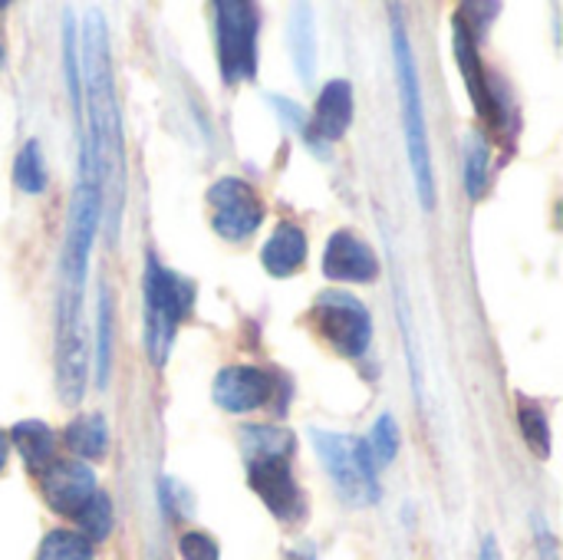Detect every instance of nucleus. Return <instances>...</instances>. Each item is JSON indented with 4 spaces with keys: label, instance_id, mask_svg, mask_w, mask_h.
Here are the masks:
<instances>
[{
    "label": "nucleus",
    "instance_id": "19",
    "mask_svg": "<svg viewBox=\"0 0 563 560\" xmlns=\"http://www.w3.org/2000/svg\"><path fill=\"white\" fill-rule=\"evenodd\" d=\"M13 182H16V188L26 191V195L46 191V165H43V152H40V142H36V139H30V142L20 149V155H16V162H13Z\"/></svg>",
    "mask_w": 563,
    "mask_h": 560
},
{
    "label": "nucleus",
    "instance_id": "30",
    "mask_svg": "<svg viewBox=\"0 0 563 560\" xmlns=\"http://www.w3.org/2000/svg\"><path fill=\"white\" fill-rule=\"evenodd\" d=\"M7 452H10V439H7V432H0V472L7 465Z\"/></svg>",
    "mask_w": 563,
    "mask_h": 560
},
{
    "label": "nucleus",
    "instance_id": "5",
    "mask_svg": "<svg viewBox=\"0 0 563 560\" xmlns=\"http://www.w3.org/2000/svg\"><path fill=\"white\" fill-rule=\"evenodd\" d=\"M218 13V63L224 83L254 79L257 73V7L244 0H221Z\"/></svg>",
    "mask_w": 563,
    "mask_h": 560
},
{
    "label": "nucleus",
    "instance_id": "28",
    "mask_svg": "<svg viewBox=\"0 0 563 560\" xmlns=\"http://www.w3.org/2000/svg\"><path fill=\"white\" fill-rule=\"evenodd\" d=\"M178 551H181L185 560H218V545L208 535H201V531H188L181 538Z\"/></svg>",
    "mask_w": 563,
    "mask_h": 560
},
{
    "label": "nucleus",
    "instance_id": "17",
    "mask_svg": "<svg viewBox=\"0 0 563 560\" xmlns=\"http://www.w3.org/2000/svg\"><path fill=\"white\" fill-rule=\"evenodd\" d=\"M63 442L69 446V452H76L86 462H96L106 455L109 449V429L102 416H79L76 422H69V429L63 432Z\"/></svg>",
    "mask_w": 563,
    "mask_h": 560
},
{
    "label": "nucleus",
    "instance_id": "12",
    "mask_svg": "<svg viewBox=\"0 0 563 560\" xmlns=\"http://www.w3.org/2000/svg\"><path fill=\"white\" fill-rule=\"evenodd\" d=\"M274 396V380L257 366H228L214 376V403L224 413L244 416Z\"/></svg>",
    "mask_w": 563,
    "mask_h": 560
},
{
    "label": "nucleus",
    "instance_id": "32",
    "mask_svg": "<svg viewBox=\"0 0 563 560\" xmlns=\"http://www.w3.org/2000/svg\"><path fill=\"white\" fill-rule=\"evenodd\" d=\"M303 560H313V558H310V554H307V558H303Z\"/></svg>",
    "mask_w": 563,
    "mask_h": 560
},
{
    "label": "nucleus",
    "instance_id": "10",
    "mask_svg": "<svg viewBox=\"0 0 563 560\" xmlns=\"http://www.w3.org/2000/svg\"><path fill=\"white\" fill-rule=\"evenodd\" d=\"M455 59H459V69L465 76V86H468V96L475 102V112L492 122V125H505V116H501V96L492 89L488 83V73L478 59V50H475V33L468 30V23L455 13Z\"/></svg>",
    "mask_w": 563,
    "mask_h": 560
},
{
    "label": "nucleus",
    "instance_id": "9",
    "mask_svg": "<svg viewBox=\"0 0 563 560\" xmlns=\"http://www.w3.org/2000/svg\"><path fill=\"white\" fill-rule=\"evenodd\" d=\"M40 488L46 505L56 515H79L86 508V502L96 495V475L86 462H73V459H53L43 472H40Z\"/></svg>",
    "mask_w": 563,
    "mask_h": 560
},
{
    "label": "nucleus",
    "instance_id": "16",
    "mask_svg": "<svg viewBox=\"0 0 563 560\" xmlns=\"http://www.w3.org/2000/svg\"><path fill=\"white\" fill-rule=\"evenodd\" d=\"M287 40H290V56H294L297 76H300L303 83H310V79H313V69H317V33H313L310 7H297V10H294Z\"/></svg>",
    "mask_w": 563,
    "mask_h": 560
},
{
    "label": "nucleus",
    "instance_id": "22",
    "mask_svg": "<svg viewBox=\"0 0 563 560\" xmlns=\"http://www.w3.org/2000/svg\"><path fill=\"white\" fill-rule=\"evenodd\" d=\"M36 560H92V545L76 531H49L40 545Z\"/></svg>",
    "mask_w": 563,
    "mask_h": 560
},
{
    "label": "nucleus",
    "instance_id": "21",
    "mask_svg": "<svg viewBox=\"0 0 563 560\" xmlns=\"http://www.w3.org/2000/svg\"><path fill=\"white\" fill-rule=\"evenodd\" d=\"M518 426H521V436L531 446V452L548 459L551 455V422H548L544 409L534 403H521L518 406Z\"/></svg>",
    "mask_w": 563,
    "mask_h": 560
},
{
    "label": "nucleus",
    "instance_id": "8",
    "mask_svg": "<svg viewBox=\"0 0 563 560\" xmlns=\"http://www.w3.org/2000/svg\"><path fill=\"white\" fill-rule=\"evenodd\" d=\"M247 482L274 518L297 521L303 515L300 485L294 482L287 459H247Z\"/></svg>",
    "mask_w": 563,
    "mask_h": 560
},
{
    "label": "nucleus",
    "instance_id": "26",
    "mask_svg": "<svg viewBox=\"0 0 563 560\" xmlns=\"http://www.w3.org/2000/svg\"><path fill=\"white\" fill-rule=\"evenodd\" d=\"M271 106L280 112V119L294 129V132H300V135H307L310 139V145L320 152V145H317V139L310 135V116H307V109L303 106H297V102H290V99H284V96H271Z\"/></svg>",
    "mask_w": 563,
    "mask_h": 560
},
{
    "label": "nucleus",
    "instance_id": "4",
    "mask_svg": "<svg viewBox=\"0 0 563 560\" xmlns=\"http://www.w3.org/2000/svg\"><path fill=\"white\" fill-rule=\"evenodd\" d=\"M313 449L323 462V469L330 472L336 492L343 502L363 508L379 502V482H376V462L369 455V446L340 432H323V429H310Z\"/></svg>",
    "mask_w": 563,
    "mask_h": 560
},
{
    "label": "nucleus",
    "instance_id": "3",
    "mask_svg": "<svg viewBox=\"0 0 563 560\" xmlns=\"http://www.w3.org/2000/svg\"><path fill=\"white\" fill-rule=\"evenodd\" d=\"M145 347L155 366H165L178 323L195 307V284L162 267L155 257L145 261Z\"/></svg>",
    "mask_w": 563,
    "mask_h": 560
},
{
    "label": "nucleus",
    "instance_id": "18",
    "mask_svg": "<svg viewBox=\"0 0 563 560\" xmlns=\"http://www.w3.org/2000/svg\"><path fill=\"white\" fill-rule=\"evenodd\" d=\"M241 442L247 459H290L294 452V436L274 426H247L241 432Z\"/></svg>",
    "mask_w": 563,
    "mask_h": 560
},
{
    "label": "nucleus",
    "instance_id": "6",
    "mask_svg": "<svg viewBox=\"0 0 563 560\" xmlns=\"http://www.w3.org/2000/svg\"><path fill=\"white\" fill-rule=\"evenodd\" d=\"M313 317H317V330L323 333V340L333 343L336 353L356 360L369 350L373 343V317L363 307V300H356L346 290H327L317 297L313 304Z\"/></svg>",
    "mask_w": 563,
    "mask_h": 560
},
{
    "label": "nucleus",
    "instance_id": "20",
    "mask_svg": "<svg viewBox=\"0 0 563 560\" xmlns=\"http://www.w3.org/2000/svg\"><path fill=\"white\" fill-rule=\"evenodd\" d=\"M109 366H112V304L109 290H99V317H96V380L99 386L109 383Z\"/></svg>",
    "mask_w": 563,
    "mask_h": 560
},
{
    "label": "nucleus",
    "instance_id": "15",
    "mask_svg": "<svg viewBox=\"0 0 563 560\" xmlns=\"http://www.w3.org/2000/svg\"><path fill=\"white\" fill-rule=\"evenodd\" d=\"M13 442V449L23 455V462L33 469V472H43L49 462H53V452H56V436L46 422L40 419H26V422H16L13 432L7 436Z\"/></svg>",
    "mask_w": 563,
    "mask_h": 560
},
{
    "label": "nucleus",
    "instance_id": "7",
    "mask_svg": "<svg viewBox=\"0 0 563 560\" xmlns=\"http://www.w3.org/2000/svg\"><path fill=\"white\" fill-rule=\"evenodd\" d=\"M208 208H211V228L224 241H247L261 221H264V205L257 191L241 182V178H221L208 188Z\"/></svg>",
    "mask_w": 563,
    "mask_h": 560
},
{
    "label": "nucleus",
    "instance_id": "11",
    "mask_svg": "<svg viewBox=\"0 0 563 560\" xmlns=\"http://www.w3.org/2000/svg\"><path fill=\"white\" fill-rule=\"evenodd\" d=\"M323 274L343 284H373L379 277V261L353 231H333L323 251Z\"/></svg>",
    "mask_w": 563,
    "mask_h": 560
},
{
    "label": "nucleus",
    "instance_id": "2",
    "mask_svg": "<svg viewBox=\"0 0 563 560\" xmlns=\"http://www.w3.org/2000/svg\"><path fill=\"white\" fill-rule=\"evenodd\" d=\"M393 59H396V79H399V106H402V132L406 149L416 175V191L422 208H435V175H432V149H429V125H426V106H422V86L416 73V56L409 46V33L402 20H393Z\"/></svg>",
    "mask_w": 563,
    "mask_h": 560
},
{
    "label": "nucleus",
    "instance_id": "13",
    "mask_svg": "<svg viewBox=\"0 0 563 560\" xmlns=\"http://www.w3.org/2000/svg\"><path fill=\"white\" fill-rule=\"evenodd\" d=\"M350 122H353V86L346 79H330L317 99L310 135L317 139V145H320V139L336 142L346 135Z\"/></svg>",
    "mask_w": 563,
    "mask_h": 560
},
{
    "label": "nucleus",
    "instance_id": "24",
    "mask_svg": "<svg viewBox=\"0 0 563 560\" xmlns=\"http://www.w3.org/2000/svg\"><path fill=\"white\" fill-rule=\"evenodd\" d=\"M488 142L482 135H472L468 142V165H465V185H468V195L472 198H485V188H488Z\"/></svg>",
    "mask_w": 563,
    "mask_h": 560
},
{
    "label": "nucleus",
    "instance_id": "31",
    "mask_svg": "<svg viewBox=\"0 0 563 560\" xmlns=\"http://www.w3.org/2000/svg\"><path fill=\"white\" fill-rule=\"evenodd\" d=\"M3 59H7V50H3V36H0V69H3Z\"/></svg>",
    "mask_w": 563,
    "mask_h": 560
},
{
    "label": "nucleus",
    "instance_id": "1",
    "mask_svg": "<svg viewBox=\"0 0 563 560\" xmlns=\"http://www.w3.org/2000/svg\"><path fill=\"white\" fill-rule=\"evenodd\" d=\"M82 59H86L82 86H86V106H89V132L82 139L89 142V152H92L102 205L109 201L119 208L122 195H125V149H122L125 142H122V119H119V102H115L109 33H106V23L99 13L89 17Z\"/></svg>",
    "mask_w": 563,
    "mask_h": 560
},
{
    "label": "nucleus",
    "instance_id": "14",
    "mask_svg": "<svg viewBox=\"0 0 563 560\" xmlns=\"http://www.w3.org/2000/svg\"><path fill=\"white\" fill-rule=\"evenodd\" d=\"M261 264L274 277L297 274L307 264V234L297 224H290V221L277 224L274 234L267 238L264 251H261Z\"/></svg>",
    "mask_w": 563,
    "mask_h": 560
},
{
    "label": "nucleus",
    "instance_id": "25",
    "mask_svg": "<svg viewBox=\"0 0 563 560\" xmlns=\"http://www.w3.org/2000/svg\"><path fill=\"white\" fill-rule=\"evenodd\" d=\"M366 446H369V455H373L376 465H389L399 455V426H396V419L379 416Z\"/></svg>",
    "mask_w": 563,
    "mask_h": 560
},
{
    "label": "nucleus",
    "instance_id": "29",
    "mask_svg": "<svg viewBox=\"0 0 563 560\" xmlns=\"http://www.w3.org/2000/svg\"><path fill=\"white\" fill-rule=\"evenodd\" d=\"M478 560H501V551H498V541L488 535L485 541H482V558Z\"/></svg>",
    "mask_w": 563,
    "mask_h": 560
},
{
    "label": "nucleus",
    "instance_id": "27",
    "mask_svg": "<svg viewBox=\"0 0 563 560\" xmlns=\"http://www.w3.org/2000/svg\"><path fill=\"white\" fill-rule=\"evenodd\" d=\"M63 56H66V79H69V96H73V106L79 109L82 102V89H79V63H76V36H73V20L66 13V33H63Z\"/></svg>",
    "mask_w": 563,
    "mask_h": 560
},
{
    "label": "nucleus",
    "instance_id": "23",
    "mask_svg": "<svg viewBox=\"0 0 563 560\" xmlns=\"http://www.w3.org/2000/svg\"><path fill=\"white\" fill-rule=\"evenodd\" d=\"M76 521H79L86 541H102V538H109V531H112V505H109V498H106L102 492H96V495L86 502V508L76 515Z\"/></svg>",
    "mask_w": 563,
    "mask_h": 560
}]
</instances>
